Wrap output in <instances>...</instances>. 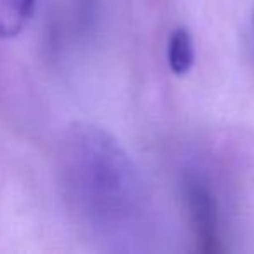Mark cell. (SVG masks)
I'll return each instance as SVG.
<instances>
[{"label":"cell","instance_id":"obj_1","mask_svg":"<svg viewBox=\"0 0 254 254\" xmlns=\"http://www.w3.org/2000/svg\"><path fill=\"white\" fill-rule=\"evenodd\" d=\"M63 176L75 211L96 232L131 228L145 212V187L127 152L101 127L75 126L63 150Z\"/></svg>","mask_w":254,"mask_h":254},{"label":"cell","instance_id":"obj_2","mask_svg":"<svg viewBox=\"0 0 254 254\" xmlns=\"http://www.w3.org/2000/svg\"><path fill=\"white\" fill-rule=\"evenodd\" d=\"M181 190L190 216L197 249L204 254L221 253L219 209L209 181L202 174L188 171L181 181Z\"/></svg>","mask_w":254,"mask_h":254},{"label":"cell","instance_id":"obj_3","mask_svg":"<svg viewBox=\"0 0 254 254\" xmlns=\"http://www.w3.org/2000/svg\"><path fill=\"white\" fill-rule=\"evenodd\" d=\"M167 64L169 70L178 77L190 73L195 64V44L193 37L187 28H174L167 42Z\"/></svg>","mask_w":254,"mask_h":254},{"label":"cell","instance_id":"obj_4","mask_svg":"<svg viewBox=\"0 0 254 254\" xmlns=\"http://www.w3.org/2000/svg\"><path fill=\"white\" fill-rule=\"evenodd\" d=\"M35 0H0V37L19 35L33 12Z\"/></svg>","mask_w":254,"mask_h":254}]
</instances>
